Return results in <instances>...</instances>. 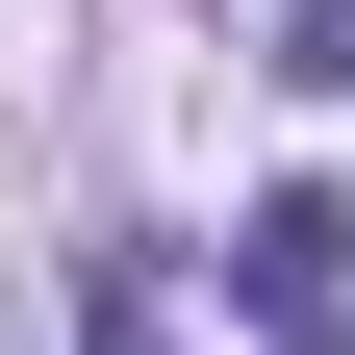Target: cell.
<instances>
[{
    "mask_svg": "<svg viewBox=\"0 0 355 355\" xmlns=\"http://www.w3.org/2000/svg\"><path fill=\"white\" fill-rule=\"evenodd\" d=\"M76 355H178V304H153V254H102V279H76Z\"/></svg>",
    "mask_w": 355,
    "mask_h": 355,
    "instance_id": "cell-1",
    "label": "cell"
},
{
    "mask_svg": "<svg viewBox=\"0 0 355 355\" xmlns=\"http://www.w3.org/2000/svg\"><path fill=\"white\" fill-rule=\"evenodd\" d=\"M279 76H304V102H355V0H304V26H279Z\"/></svg>",
    "mask_w": 355,
    "mask_h": 355,
    "instance_id": "cell-2",
    "label": "cell"
}]
</instances>
